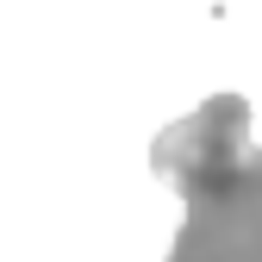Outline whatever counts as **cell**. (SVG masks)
<instances>
[{
    "label": "cell",
    "instance_id": "1",
    "mask_svg": "<svg viewBox=\"0 0 262 262\" xmlns=\"http://www.w3.org/2000/svg\"><path fill=\"white\" fill-rule=\"evenodd\" d=\"M250 125L244 94H212L156 131L150 169L187 200L169 262H262V150Z\"/></svg>",
    "mask_w": 262,
    "mask_h": 262
}]
</instances>
